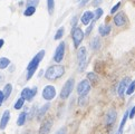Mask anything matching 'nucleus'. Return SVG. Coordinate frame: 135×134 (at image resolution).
Masks as SVG:
<instances>
[{"label": "nucleus", "mask_w": 135, "mask_h": 134, "mask_svg": "<svg viewBox=\"0 0 135 134\" xmlns=\"http://www.w3.org/2000/svg\"><path fill=\"white\" fill-rule=\"evenodd\" d=\"M23 104H25V99L20 97V98H18V100L15 103V106L13 107H15V109H20L23 106Z\"/></svg>", "instance_id": "nucleus-28"}, {"label": "nucleus", "mask_w": 135, "mask_h": 134, "mask_svg": "<svg viewBox=\"0 0 135 134\" xmlns=\"http://www.w3.org/2000/svg\"><path fill=\"white\" fill-rule=\"evenodd\" d=\"M29 92H30V88H28V87H25L22 90H21V95H20V97L23 98V99H27L28 97V95H29Z\"/></svg>", "instance_id": "nucleus-29"}, {"label": "nucleus", "mask_w": 135, "mask_h": 134, "mask_svg": "<svg viewBox=\"0 0 135 134\" xmlns=\"http://www.w3.org/2000/svg\"><path fill=\"white\" fill-rule=\"evenodd\" d=\"M35 112H36V107L33 106V107H32V109H31V112L29 113V116H28V118H29V119H30V118H32V116L35 115Z\"/></svg>", "instance_id": "nucleus-37"}, {"label": "nucleus", "mask_w": 135, "mask_h": 134, "mask_svg": "<svg viewBox=\"0 0 135 134\" xmlns=\"http://www.w3.org/2000/svg\"><path fill=\"white\" fill-rule=\"evenodd\" d=\"M89 1V0H80V3H79V6L80 7H83V6H85L86 3H87Z\"/></svg>", "instance_id": "nucleus-40"}, {"label": "nucleus", "mask_w": 135, "mask_h": 134, "mask_svg": "<svg viewBox=\"0 0 135 134\" xmlns=\"http://www.w3.org/2000/svg\"><path fill=\"white\" fill-rule=\"evenodd\" d=\"M84 31L81 30V28L79 27H75L73 28V31H71V37H73V41H74V47L76 49L79 48V46L81 44V41L84 39Z\"/></svg>", "instance_id": "nucleus-4"}, {"label": "nucleus", "mask_w": 135, "mask_h": 134, "mask_svg": "<svg viewBox=\"0 0 135 134\" xmlns=\"http://www.w3.org/2000/svg\"><path fill=\"white\" fill-rule=\"evenodd\" d=\"M56 96V89L52 85H47L45 86V88L42 89V97H44V99L46 100H51L54 99Z\"/></svg>", "instance_id": "nucleus-8"}, {"label": "nucleus", "mask_w": 135, "mask_h": 134, "mask_svg": "<svg viewBox=\"0 0 135 134\" xmlns=\"http://www.w3.org/2000/svg\"><path fill=\"white\" fill-rule=\"evenodd\" d=\"M10 65V60L7 57H1L0 58V69H4Z\"/></svg>", "instance_id": "nucleus-22"}, {"label": "nucleus", "mask_w": 135, "mask_h": 134, "mask_svg": "<svg viewBox=\"0 0 135 134\" xmlns=\"http://www.w3.org/2000/svg\"><path fill=\"white\" fill-rule=\"evenodd\" d=\"M123 128H124V127H119L118 130H117V132L115 133V134H123Z\"/></svg>", "instance_id": "nucleus-42"}, {"label": "nucleus", "mask_w": 135, "mask_h": 134, "mask_svg": "<svg viewBox=\"0 0 135 134\" xmlns=\"http://www.w3.org/2000/svg\"><path fill=\"white\" fill-rule=\"evenodd\" d=\"M87 79L89 80V83H90V84H93V85L98 82L97 75H96L95 73H93V71H90V73L87 74Z\"/></svg>", "instance_id": "nucleus-21"}, {"label": "nucleus", "mask_w": 135, "mask_h": 134, "mask_svg": "<svg viewBox=\"0 0 135 134\" xmlns=\"http://www.w3.org/2000/svg\"><path fill=\"white\" fill-rule=\"evenodd\" d=\"M51 126H52V121L51 119H46L45 122L41 123L40 128H39V134H48L50 132Z\"/></svg>", "instance_id": "nucleus-13"}, {"label": "nucleus", "mask_w": 135, "mask_h": 134, "mask_svg": "<svg viewBox=\"0 0 135 134\" xmlns=\"http://www.w3.org/2000/svg\"><path fill=\"white\" fill-rule=\"evenodd\" d=\"M77 20H78V17H77V16H75V17L73 18V21H71V25H73V28H75V27H76Z\"/></svg>", "instance_id": "nucleus-38"}, {"label": "nucleus", "mask_w": 135, "mask_h": 134, "mask_svg": "<svg viewBox=\"0 0 135 134\" xmlns=\"http://www.w3.org/2000/svg\"><path fill=\"white\" fill-rule=\"evenodd\" d=\"M103 0H93V7H96V8H98L99 7V4L102 3Z\"/></svg>", "instance_id": "nucleus-36"}, {"label": "nucleus", "mask_w": 135, "mask_h": 134, "mask_svg": "<svg viewBox=\"0 0 135 134\" xmlns=\"http://www.w3.org/2000/svg\"><path fill=\"white\" fill-rule=\"evenodd\" d=\"M86 58H87V51L84 46L79 47L77 49V59H78V68L79 71H83L85 68V64H86Z\"/></svg>", "instance_id": "nucleus-6"}, {"label": "nucleus", "mask_w": 135, "mask_h": 134, "mask_svg": "<svg viewBox=\"0 0 135 134\" xmlns=\"http://www.w3.org/2000/svg\"><path fill=\"white\" fill-rule=\"evenodd\" d=\"M120 6H122V2H120V1H119V2H117V3L115 4V6H114L112 9H110V13H112V15H114V13H116Z\"/></svg>", "instance_id": "nucleus-30"}, {"label": "nucleus", "mask_w": 135, "mask_h": 134, "mask_svg": "<svg viewBox=\"0 0 135 134\" xmlns=\"http://www.w3.org/2000/svg\"><path fill=\"white\" fill-rule=\"evenodd\" d=\"M126 22H127V18H126V16H125V13L123 11H119L114 16V23L117 27H122Z\"/></svg>", "instance_id": "nucleus-11"}, {"label": "nucleus", "mask_w": 135, "mask_h": 134, "mask_svg": "<svg viewBox=\"0 0 135 134\" xmlns=\"http://www.w3.org/2000/svg\"><path fill=\"white\" fill-rule=\"evenodd\" d=\"M11 92H12V85H11V84H7V85L3 87V90H2V93H3V97H4V100L9 98V96H10Z\"/></svg>", "instance_id": "nucleus-17"}, {"label": "nucleus", "mask_w": 135, "mask_h": 134, "mask_svg": "<svg viewBox=\"0 0 135 134\" xmlns=\"http://www.w3.org/2000/svg\"><path fill=\"white\" fill-rule=\"evenodd\" d=\"M37 94V87H32L30 88V92H29V95H28V97L26 100H28V102H30V100H32V98L36 96Z\"/></svg>", "instance_id": "nucleus-27"}, {"label": "nucleus", "mask_w": 135, "mask_h": 134, "mask_svg": "<svg viewBox=\"0 0 135 134\" xmlns=\"http://www.w3.org/2000/svg\"><path fill=\"white\" fill-rule=\"evenodd\" d=\"M3 80H4V76H3L1 73H0V85L3 83Z\"/></svg>", "instance_id": "nucleus-41"}, {"label": "nucleus", "mask_w": 135, "mask_h": 134, "mask_svg": "<svg viewBox=\"0 0 135 134\" xmlns=\"http://www.w3.org/2000/svg\"><path fill=\"white\" fill-rule=\"evenodd\" d=\"M103 13H104V11H103V9L102 8H96L95 9V12H94V20H98V19L103 16Z\"/></svg>", "instance_id": "nucleus-25"}, {"label": "nucleus", "mask_w": 135, "mask_h": 134, "mask_svg": "<svg viewBox=\"0 0 135 134\" xmlns=\"http://www.w3.org/2000/svg\"><path fill=\"white\" fill-rule=\"evenodd\" d=\"M110 31H112V27H110V25H100L98 27V32L102 37H106L107 35H109Z\"/></svg>", "instance_id": "nucleus-16"}, {"label": "nucleus", "mask_w": 135, "mask_h": 134, "mask_svg": "<svg viewBox=\"0 0 135 134\" xmlns=\"http://www.w3.org/2000/svg\"><path fill=\"white\" fill-rule=\"evenodd\" d=\"M90 47H91V49H93V50L99 49V47H100V39H99V37H94L93 38V40H91V42H90Z\"/></svg>", "instance_id": "nucleus-19"}, {"label": "nucleus", "mask_w": 135, "mask_h": 134, "mask_svg": "<svg viewBox=\"0 0 135 134\" xmlns=\"http://www.w3.org/2000/svg\"><path fill=\"white\" fill-rule=\"evenodd\" d=\"M64 32H65V28H64V27H60L59 29L57 30L56 35H55V37H54V39H55V40H59L60 38L64 36Z\"/></svg>", "instance_id": "nucleus-26"}, {"label": "nucleus", "mask_w": 135, "mask_h": 134, "mask_svg": "<svg viewBox=\"0 0 135 134\" xmlns=\"http://www.w3.org/2000/svg\"><path fill=\"white\" fill-rule=\"evenodd\" d=\"M47 9L49 15H52L55 10V0H47Z\"/></svg>", "instance_id": "nucleus-23"}, {"label": "nucleus", "mask_w": 135, "mask_h": 134, "mask_svg": "<svg viewBox=\"0 0 135 134\" xmlns=\"http://www.w3.org/2000/svg\"><path fill=\"white\" fill-rule=\"evenodd\" d=\"M86 102H87V96H79V100H78L79 106H84Z\"/></svg>", "instance_id": "nucleus-32"}, {"label": "nucleus", "mask_w": 135, "mask_h": 134, "mask_svg": "<svg viewBox=\"0 0 135 134\" xmlns=\"http://www.w3.org/2000/svg\"><path fill=\"white\" fill-rule=\"evenodd\" d=\"M45 56V50H40L39 52H37V54L33 56V58L30 60V63L28 64L27 66V80H29L33 74H35V71L37 70L38 66H39L40 61L42 60V58H44Z\"/></svg>", "instance_id": "nucleus-1"}, {"label": "nucleus", "mask_w": 135, "mask_h": 134, "mask_svg": "<svg viewBox=\"0 0 135 134\" xmlns=\"http://www.w3.org/2000/svg\"><path fill=\"white\" fill-rule=\"evenodd\" d=\"M65 51H66V42L65 41H61V42H59V45L57 46L56 51H55V55H54V61H55L56 64H59L60 61L64 59Z\"/></svg>", "instance_id": "nucleus-7"}, {"label": "nucleus", "mask_w": 135, "mask_h": 134, "mask_svg": "<svg viewBox=\"0 0 135 134\" xmlns=\"http://www.w3.org/2000/svg\"><path fill=\"white\" fill-rule=\"evenodd\" d=\"M75 87V79L74 78H69L66 80V83L62 86V88L60 90V98L61 99H66L73 92V89Z\"/></svg>", "instance_id": "nucleus-3"}, {"label": "nucleus", "mask_w": 135, "mask_h": 134, "mask_svg": "<svg viewBox=\"0 0 135 134\" xmlns=\"http://www.w3.org/2000/svg\"><path fill=\"white\" fill-rule=\"evenodd\" d=\"M10 119V112L8 111H4L2 114V117H1V121H0V130H4L7 127V124Z\"/></svg>", "instance_id": "nucleus-14"}, {"label": "nucleus", "mask_w": 135, "mask_h": 134, "mask_svg": "<svg viewBox=\"0 0 135 134\" xmlns=\"http://www.w3.org/2000/svg\"><path fill=\"white\" fill-rule=\"evenodd\" d=\"M35 12H36V7L27 6V8L25 9V11H23V16H26V17H30V16H32Z\"/></svg>", "instance_id": "nucleus-20"}, {"label": "nucleus", "mask_w": 135, "mask_h": 134, "mask_svg": "<svg viewBox=\"0 0 135 134\" xmlns=\"http://www.w3.org/2000/svg\"><path fill=\"white\" fill-rule=\"evenodd\" d=\"M49 107H50V104H49V102H48L45 105H42V106L38 109V111H37V119H38V121H40V119L45 116V114L47 113L48 109H49Z\"/></svg>", "instance_id": "nucleus-15"}, {"label": "nucleus", "mask_w": 135, "mask_h": 134, "mask_svg": "<svg viewBox=\"0 0 135 134\" xmlns=\"http://www.w3.org/2000/svg\"><path fill=\"white\" fill-rule=\"evenodd\" d=\"M94 21H95V20H93V22H91V23H89V26L87 27V29H86V31H85V34H86V35H89V34H90V31L93 30L94 25H95V23H94Z\"/></svg>", "instance_id": "nucleus-33"}, {"label": "nucleus", "mask_w": 135, "mask_h": 134, "mask_svg": "<svg viewBox=\"0 0 135 134\" xmlns=\"http://www.w3.org/2000/svg\"><path fill=\"white\" fill-rule=\"evenodd\" d=\"M3 100H4L3 93H2V90H0V106H1V104L3 103Z\"/></svg>", "instance_id": "nucleus-39"}, {"label": "nucleus", "mask_w": 135, "mask_h": 134, "mask_svg": "<svg viewBox=\"0 0 135 134\" xmlns=\"http://www.w3.org/2000/svg\"><path fill=\"white\" fill-rule=\"evenodd\" d=\"M55 134H67V128L66 127H60Z\"/></svg>", "instance_id": "nucleus-35"}, {"label": "nucleus", "mask_w": 135, "mask_h": 134, "mask_svg": "<svg viewBox=\"0 0 135 134\" xmlns=\"http://www.w3.org/2000/svg\"><path fill=\"white\" fill-rule=\"evenodd\" d=\"M3 44H4V40L3 39H0V48L3 46Z\"/></svg>", "instance_id": "nucleus-43"}, {"label": "nucleus", "mask_w": 135, "mask_h": 134, "mask_svg": "<svg viewBox=\"0 0 135 134\" xmlns=\"http://www.w3.org/2000/svg\"><path fill=\"white\" fill-rule=\"evenodd\" d=\"M134 116H135V106H133L131 109H129V114H128L129 118H134Z\"/></svg>", "instance_id": "nucleus-34"}, {"label": "nucleus", "mask_w": 135, "mask_h": 134, "mask_svg": "<svg viewBox=\"0 0 135 134\" xmlns=\"http://www.w3.org/2000/svg\"><path fill=\"white\" fill-rule=\"evenodd\" d=\"M91 20H94V12H91V11H85L83 15H81L80 21H81V23H83L84 26L89 25Z\"/></svg>", "instance_id": "nucleus-12"}, {"label": "nucleus", "mask_w": 135, "mask_h": 134, "mask_svg": "<svg viewBox=\"0 0 135 134\" xmlns=\"http://www.w3.org/2000/svg\"><path fill=\"white\" fill-rule=\"evenodd\" d=\"M26 119H27V113L26 112H21L19 114L18 119H17V125L18 126H22L23 124L26 123Z\"/></svg>", "instance_id": "nucleus-18"}, {"label": "nucleus", "mask_w": 135, "mask_h": 134, "mask_svg": "<svg viewBox=\"0 0 135 134\" xmlns=\"http://www.w3.org/2000/svg\"><path fill=\"white\" fill-rule=\"evenodd\" d=\"M90 89H91V84L89 83L87 78L80 80L79 84L77 85V93H78L79 96H87Z\"/></svg>", "instance_id": "nucleus-5"}, {"label": "nucleus", "mask_w": 135, "mask_h": 134, "mask_svg": "<svg viewBox=\"0 0 135 134\" xmlns=\"http://www.w3.org/2000/svg\"><path fill=\"white\" fill-rule=\"evenodd\" d=\"M38 3H39V0H27V6L37 7Z\"/></svg>", "instance_id": "nucleus-31"}, {"label": "nucleus", "mask_w": 135, "mask_h": 134, "mask_svg": "<svg viewBox=\"0 0 135 134\" xmlns=\"http://www.w3.org/2000/svg\"><path fill=\"white\" fill-rule=\"evenodd\" d=\"M129 83H131V78L129 77H125L119 82L118 87H117V94H118L119 97H123V95L125 92H126V88H127Z\"/></svg>", "instance_id": "nucleus-9"}, {"label": "nucleus", "mask_w": 135, "mask_h": 134, "mask_svg": "<svg viewBox=\"0 0 135 134\" xmlns=\"http://www.w3.org/2000/svg\"><path fill=\"white\" fill-rule=\"evenodd\" d=\"M65 74V67L62 65L59 64H56V65H52L49 66L45 71V77L48 80H56L60 78L62 75Z\"/></svg>", "instance_id": "nucleus-2"}, {"label": "nucleus", "mask_w": 135, "mask_h": 134, "mask_svg": "<svg viewBox=\"0 0 135 134\" xmlns=\"http://www.w3.org/2000/svg\"><path fill=\"white\" fill-rule=\"evenodd\" d=\"M134 90H135V79L134 80H131V83L128 84L127 86V88H126V93L127 95H132L134 93Z\"/></svg>", "instance_id": "nucleus-24"}, {"label": "nucleus", "mask_w": 135, "mask_h": 134, "mask_svg": "<svg viewBox=\"0 0 135 134\" xmlns=\"http://www.w3.org/2000/svg\"><path fill=\"white\" fill-rule=\"evenodd\" d=\"M116 118H117V113H116V111H115L114 108H110L109 111L107 112V114H106V117H105L106 125L112 126L113 124L115 123V121H116Z\"/></svg>", "instance_id": "nucleus-10"}]
</instances>
